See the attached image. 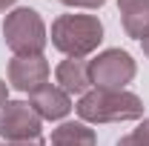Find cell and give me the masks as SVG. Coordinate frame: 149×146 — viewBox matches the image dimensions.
<instances>
[{
  "label": "cell",
  "mask_w": 149,
  "mask_h": 146,
  "mask_svg": "<svg viewBox=\"0 0 149 146\" xmlns=\"http://www.w3.org/2000/svg\"><path fill=\"white\" fill-rule=\"evenodd\" d=\"M135 74H138V63L123 49H106L95 60H89V77L95 89H126V83L135 80Z\"/></svg>",
  "instance_id": "cell-4"
},
{
  "label": "cell",
  "mask_w": 149,
  "mask_h": 146,
  "mask_svg": "<svg viewBox=\"0 0 149 146\" xmlns=\"http://www.w3.org/2000/svg\"><path fill=\"white\" fill-rule=\"evenodd\" d=\"M29 106H32L43 120H63V117L74 109L72 97L60 89V86H52V83H46V86H40L37 92H32V95H29Z\"/></svg>",
  "instance_id": "cell-7"
},
{
  "label": "cell",
  "mask_w": 149,
  "mask_h": 146,
  "mask_svg": "<svg viewBox=\"0 0 149 146\" xmlns=\"http://www.w3.org/2000/svg\"><path fill=\"white\" fill-rule=\"evenodd\" d=\"M0 146H15V143H6V140H3V143H0Z\"/></svg>",
  "instance_id": "cell-16"
},
{
  "label": "cell",
  "mask_w": 149,
  "mask_h": 146,
  "mask_svg": "<svg viewBox=\"0 0 149 146\" xmlns=\"http://www.w3.org/2000/svg\"><path fill=\"white\" fill-rule=\"evenodd\" d=\"M141 46H143V55L149 57V37H146V40H141Z\"/></svg>",
  "instance_id": "cell-15"
},
{
  "label": "cell",
  "mask_w": 149,
  "mask_h": 146,
  "mask_svg": "<svg viewBox=\"0 0 149 146\" xmlns=\"http://www.w3.org/2000/svg\"><path fill=\"white\" fill-rule=\"evenodd\" d=\"M40 129H43V117L29 106V100H9L0 109V135L6 143L40 138Z\"/></svg>",
  "instance_id": "cell-5"
},
{
  "label": "cell",
  "mask_w": 149,
  "mask_h": 146,
  "mask_svg": "<svg viewBox=\"0 0 149 146\" xmlns=\"http://www.w3.org/2000/svg\"><path fill=\"white\" fill-rule=\"evenodd\" d=\"M103 40V23L97 15H60L52 23V46L66 57H86Z\"/></svg>",
  "instance_id": "cell-2"
},
{
  "label": "cell",
  "mask_w": 149,
  "mask_h": 146,
  "mask_svg": "<svg viewBox=\"0 0 149 146\" xmlns=\"http://www.w3.org/2000/svg\"><path fill=\"white\" fill-rule=\"evenodd\" d=\"M3 40L15 57H35L43 55L49 43V32L35 9L20 6V9H12L3 20Z\"/></svg>",
  "instance_id": "cell-3"
},
{
  "label": "cell",
  "mask_w": 149,
  "mask_h": 146,
  "mask_svg": "<svg viewBox=\"0 0 149 146\" xmlns=\"http://www.w3.org/2000/svg\"><path fill=\"white\" fill-rule=\"evenodd\" d=\"M55 80L69 97L72 95H86L89 86H92L89 60H83V57H66V60H60L57 69H55Z\"/></svg>",
  "instance_id": "cell-8"
},
{
  "label": "cell",
  "mask_w": 149,
  "mask_h": 146,
  "mask_svg": "<svg viewBox=\"0 0 149 146\" xmlns=\"http://www.w3.org/2000/svg\"><path fill=\"white\" fill-rule=\"evenodd\" d=\"M49 146H97V135L83 120H66L52 132Z\"/></svg>",
  "instance_id": "cell-10"
},
{
  "label": "cell",
  "mask_w": 149,
  "mask_h": 146,
  "mask_svg": "<svg viewBox=\"0 0 149 146\" xmlns=\"http://www.w3.org/2000/svg\"><path fill=\"white\" fill-rule=\"evenodd\" d=\"M120 26L132 40L149 37V0H118Z\"/></svg>",
  "instance_id": "cell-9"
},
{
  "label": "cell",
  "mask_w": 149,
  "mask_h": 146,
  "mask_svg": "<svg viewBox=\"0 0 149 146\" xmlns=\"http://www.w3.org/2000/svg\"><path fill=\"white\" fill-rule=\"evenodd\" d=\"M115 146H149V117H143V120L138 123V129H135V132L123 135Z\"/></svg>",
  "instance_id": "cell-11"
},
{
  "label": "cell",
  "mask_w": 149,
  "mask_h": 146,
  "mask_svg": "<svg viewBox=\"0 0 149 146\" xmlns=\"http://www.w3.org/2000/svg\"><path fill=\"white\" fill-rule=\"evenodd\" d=\"M46 83H49V63H46L43 55L12 57L9 60V86L12 89L23 92V95H32Z\"/></svg>",
  "instance_id": "cell-6"
},
{
  "label": "cell",
  "mask_w": 149,
  "mask_h": 146,
  "mask_svg": "<svg viewBox=\"0 0 149 146\" xmlns=\"http://www.w3.org/2000/svg\"><path fill=\"white\" fill-rule=\"evenodd\" d=\"M9 103V83L6 80H0V109Z\"/></svg>",
  "instance_id": "cell-13"
},
{
  "label": "cell",
  "mask_w": 149,
  "mask_h": 146,
  "mask_svg": "<svg viewBox=\"0 0 149 146\" xmlns=\"http://www.w3.org/2000/svg\"><path fill=\"white\" fill-rule=\"evenodd\" d=\"M74 112L83 123H126L143 117V100L126 89H92L80 95Z\"/></svg>",
  "instance_id": "cell-1"
},
{
  "label": "cell",
  "mask_w": 149,
  "mask_h": 146,
  "mask_svg": "<svg viewBox=\"0 0 149 146\" xmlns=\"http://www.w3.org/2000/svg\"><path fill=\"white\" fill-rule=\"evenodd\" d=\"M15 3H17V0H0V12H9Z\"/></svg>",
  "instance_id": "cell-14"
},
{
  "label": "cell",
  "mask_w": 149,
  "mask_h": 146,
  "mask_svg": "<svg viewBox=\"0 0 149 146\" xmlns=\"http://www.w3.org/2000/svg\"><path fill=\"white\" fill-rule=\"evenodd\" d=\"M63 6H69V9H100V6H106V0H60Z\"/></svg>",
  "instance_id": "cell-12"
}]
</instances>
